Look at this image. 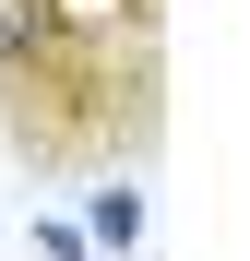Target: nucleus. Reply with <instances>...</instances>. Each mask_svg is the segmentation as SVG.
I'll use <instances>...</instances> for the list:
<instances>
[{"mask_svg": "<svg viewBox=\"0 0 250 261\" xmlns=\"http://www.w3.org/2000/svg\"><path fill=\"white\" fill-rule=\"evenodd\" d=\"M83 190H96V238H107V249L143 238V190H119V178H83Z\"/></svg>", "mask_w": 250, "mask_h": 261, "instance_id": "f03ea898", "label": "nucleus"}, {"mask_svg": "<svg viewBox=\"0 0 250 261\" xmlns=\"http://www.w3.org/2000/svg\"><path fill=\"white\" fill-rule=\"evenodd\" d=\"M83 12H119V24H155L167 36V0H83Z\"/></svg>", "mask_w": 250, "mask_h": 261, "instance_id": "7ed1b4c3", "label": "nucleus"}, {"mask_svg": "<svg viewBox=\"0 0 250 261\" xmlns=\"http://www.w3.org/2000/svg\"><path fill=\"white\" fill-rule=\"evenodd\" d=\"M167 143V36L83 0H0V154L48 190L131 178Z\"/></svg>", "mask_w": 250, "mask_h": 261, "instance_id": "f257e3e1", "label": "nucleus"}]
</instances>
